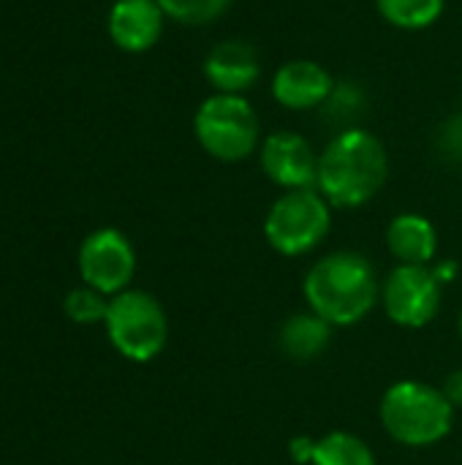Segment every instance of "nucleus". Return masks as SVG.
Wrapping results in <instances>:
<instances>
[{
    "label": "nucleus",
    "instance_id": "1",
    "mask_svg": "<svg viewBox=\"0 0 462 465\" xmlns=\"http://www.w3.org/2000/svg\"><path fill=\"white\" fill-rule=\"evenodd\" d=\"M389 158L378 136L365 128L340 131L319 155V193L340 210L368 204L387 183Z\"/></svg>",
    "mask_w": 462,
    "mask_h": 465
},
{
    "label": "nucleus",
    "instance_id": "2",
    "mask_svg": "<svg viewBox=\"0 0 462 465\" xmlns=\"http://www.w3.org/2000/svg\"><path fill=\"white\" fill-rule=\"evenodd\" d=\"M305 300L332 327L362 322L376 300L378 281L368 256L357 251H335L319 259L305 278Z\"/></svg>",
    "mask_w": 462,
    "mask_h": 465
},
{
    "label": "nucleus",
    "instance_id": "3",
    "mask_svg": "<svg viewBox=\"0 0 462 465\" xmlns=\"http://www.w3.org/2000/svg\"><path fill=\"white\" fill-rule=\"evenodd\" d=\"M455 406L425 381H398L381 398V422L403 447H433L452 430Z\"/></svg>",
    "mask_w": 462,
    "mask_h": 465
},
{
    "label": "nucleus",
    "instance_id": "4",
    "mask_svg": "<svg viewBox=\"0 0 462 465\" xmlns=\"http://www.w3.org/2000/svg\"><path fill=\"white\" fill-rule=\"evenodd\" d=\"M193 134L207 155L223 163H234L259 150L261 125L259 114L242 95L215 93L196 109Z\"/></svg>",
    "mask_w": 462,
    "mask_h": 465
},
{
    "label": "nucleus",
    "instance_id": "5",
    "mask_svg": "<svg viewBox=\"0 0 462 465\" xmlns=\"http://www.w3.org/2000/svg\"><path fill=\"white\" fill-rule=\"evenodd\" d=\"M106 332L112 346L131 362L155 360L169 338V322L161 302L139 289H125L109 300Z\"/></svg>",
    "mask_w": 462,
    "mask_h": 465
},
{
    "label": "nucleus",
    "instance_id": "6",
    "mask_svg": "<svg viewBox=\"0 0 462 465\" xmlns=\"http://www.w3.org/2000/svg\"><path fill=\"white\" fill-rule=\"evenodd\" d=\"M329 202L319 188L286 191L264 218V237L280 256H302L324 242L332 226Z\"/></svg>",
    "mask_w": 462,
    "mask_h": 465
},
{
    "label": "nucleus",
    "instance_id": "7",
    "mask_svg": "<svg viewBox=\"0 0 462 465\" xmlns=\"http://www.w3.org/2000/svg\"><path fill=\"white\" fill-rule=\"evenodd\" d=\"M387 316L400 327H425L441 308V281L430 267L400 264L389 272L381 289Z\"/></svg>",
    "mask_w": 462,
    "mask_h": 465
},
{
    "label": "nucleus",
    "instance_id": "8",
    "mask_svg": "<svg viewBox=\"0 0 462 465\" xmlns=\"http://www.w3.org/2000/svg\"><path fill=\"white\" fill-rule=\"evenodd\" d=\"M133 270H136V253L123 232L98 229L90 237H84L79 248V272L87 286L114 297L128 289Z\"/></svg>",
    "mask_w": 462,
    "mask_h": 465
},
{
    "label": "nucleus",
    "instance_id": "9",
    "mask_svg": "<svg viewBox=\"0 0 462 465\" xmlns=\"http://www.w3.org/2000/svg\"><path fill=\"white\" fill-rule=\"evenodd\" d=\"M261 169L286 191L316 188L319 183V155L313 153V144L294 131H272L264 139Z\"/></svg>",
    "mask_w": 462,
    "mask_h": 465
},
{
    "label": "nucleus",
    "instance_id": "10",
    "mask_svg": "<svg viewBox=\"0 0 462 465\" xmlns=\"http://www.w3.org/2000/svg\"><path fill=\"white\" fill-rule=\"evenodd\" d=\"M261 76V57L251 41L226 38L215 44L204 57V79L215 87V93L242 95Z\"/></svg>",
    "mask_w": 462,
    "mask_h": 465
},
{
    "label": "nucleus",
    "instance_id": "11",
    "mask_svg": "<svg viewBox=\"0 0 462 465\" xmlns=\"http://www.w3.org/2000/svg\"><path fill=\"white\" fill-rule=\"evenodd\" d=\"M335 93L332 74L316 60H289L272 76V95L291 112L316 109Z\"/></svg>",
    "mask_w": 462,
    "mask_h": 465
},
{
    "label": "nucleus",
    "instance_id": "12",
    "mask_svg": "<svg viewBox=\"0 0 462 465\" xmlns=\"http://www.w3.org/2000/svg\"><path fill=\"white\" fill-rule=\"evenodd\" d=\"M163 19L158 0H117L109 11V35L123 52L139 54L158 44Z\"/></svg>",
    "mask_w": 462,
    "mask_h": 465
},
{
    "label": "nucleus",
    "instance_id": "13",
    "mask_svg": "<svg viewBox=\"0 0 462 465\" xmlns=\"http://www.w3.org/2000/svg\"><path fill=\"white\" fill-rule=\"evenodd\" d=\"M387 245H389L392 256L400 259V264L428 267V262H433V256L438 251V234H436V226L425 215L403 213L389 223Z\"/></svg>",
    "mask_w": 462,
    "mask_h": 465
},
{
    "label": "nucleus",
    "instance_id": "14",
    "mask_svg": "<svg viewBox=\"0 0 462 465\" xmlns=\"http://www.w3.org/2000/svg\"><path fill=\"white\" fill-rule=\"evenodd\" d=\"M332 338V324L324 322L319 313H294L278 330L280 351L294 362H313L319 360Z\"/></svg>",
    "mask_w": 462,
    "mask_h": 465
},
{
    "label": "nucleus",
    "instance_id": "15",
    "mask_svg": "<svg viewBox=\"0 0 462 465\" xmlns=\"http://www.w3.org/2000/svg\"><path fill=\"white\" fill-rule=\"evenodd\" d=\"M310 465H376V455L359 436L338 430L316 441Z\"/></svg>",
    "mask_w": 462,
    "mask_h": 465
},
{
    "label": "nucleus",
    "instance_id": "16",
    "mask_svg": "<svg viewBox=\"0 0 462 465\" xmlns=\"http://www.w3.org/2000/svg\"><path fill=\"white\" fill-rule=\"evenodd\" d=\"M381 16L403 30H425L444 14L447 0H376Z\"/></svg>",
    "mask_w": 462,
    "mask_h": 465
},
{
    "label": "nucleus",
    "instance_id": "17",
    "mask_svg": "<svg viewBox=\"0 0 462 465\" xmlns=\"http://www.w3.org/2000/svg\"><path fill=\"white\" fill-rule=\"evenodd\" d=\"M234 0H158L163 14L180 25H212L221 19Z\"/></svg>",
    "mask_w": 462,
    "mask_h": 465
},
{
    "label": "nucleus",
    "instance_id": "18",
    "mask_svg": "<svg viewBox=\"0 0 462 465\" xmlns=\"http://www.w3.org/2000/svg\"><path fill=\"white\" fill-rule=\"evenodd\" d=\"M65 316L76 324H95V322H103L106 319V311H109V300L106 294H101L98 289L93 286H79L74 292H68L65 302Z\"/></svg>",
    "mask_w": 462,
    "mask_h": 465
},
{
    "label": "nucleus",
    "instance_id": "19",
    "mask_svg": "<svg viewBox=\"0 0 462 465\" xmlns=\"http://www.w3.org/2000/svg\"><path fill=\"white\" fill-rule=\"evenodd\" d=\"M313 450H316V441L308 439V436H297V439H291V444H289L291 460L300 465L313 463Z\"/></svg>",
    "mask_w": 462,
    "mask_h": 465
},
{
    "label": "nucleus",
    "instance_id": "20",
    "mask_svg": "<svg viewBox=\"0 0 462 465\" xmlns=\"http://www.w3.org/2000/svg\"><path fill=\"white\" fill-rule=\"evenodd\" d=\"M441 392H444V398H447L455 409H462V371H455V373L447 376Z\"/></svg>",
    "mask_w": 462,
    "mask_h": 465
},
{
    "label": "nucleus",
    "instance_id": "21",
    "mask_svg": "<svg viewBox=\"0 0 462 465\" xmlns=\"http://www.w3.org/2000/svg\"><path fill=\"white\" fill-rule=\"evenodd\" d=\"M444 142H447V150H460L462 158V120H452L447 125V134H444Z\"/></svg>",
    "mask_w": 462,
    "mask_h": 465
},
{
    "label": "nucleus",
    "instance_id": "22",
    "mask_svg": "<svg viewBox=\"0 0 462 465\" xmlns=\"http://www.w3.org/2000/svg\"><path fill=\"white\" fill-rule=\"evenodd\" d=\"M433 272H436V278H438L441 283H447V281L455 278V262H444V264H438Z\"/></svg>",
    "mask_w": 462,
    "mask_h": 465
},
{
    "label": "nucleus",
    "instance_id": "23",
    "mask_svg": "<svg viewBox=\"0 0 462 465\" xmlns=\"http://www.w3.org/2000/svg\"><path fill=\"white\" fill-rule=\"evenodd\" d=\"M460 335H462V313H460Z\"/></svg>",
    "mask_w": 462,
    "mask_h": 465
}]
</instances>
